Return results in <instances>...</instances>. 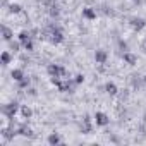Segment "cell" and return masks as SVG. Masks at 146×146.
I'll return each mask as SVG.
<instances>
[{
    "label": "cell",
    "mask_w": 146,
    "mask_h": 146,
    "mask_svg": "<svg viewBox=\"0 0 146 146\" xmlns=\"http://www.w3.org/2000/svg\"><path fill=\"white\" fill-rule=\"evenodd\" d=\"M107 52L105 50H96L95 52V60H96V64H105L107 62Z\"/></svg>",
    "instance_id": "6"
},
{
    "label": "cell",
    "mask_w": 146,
    "mask_h": 146,
    "mask_svg": "<svg viewBox=\"0 0 146 146\" xmlns=\"http://www.w3.org/2000/svg\"><path fill=\"white\" fill-rule=\"evenodd\" d=\"M19 43L17 41H11V50H14V52H19Z\"/></svg>",
    "instance_id": "20"
},
{
    "label": "cell",
    "mask_w": 146,
    "mask_h": 146,
    "mask_svg": "<svg viewBox=\"0 0 146 146\" xmlns=\"http://www.w3.org/2000/svg\"><path fill=\"white\" fill-rule=\"evenodd\" d=\"M12 78H14V81H21V79H24V72L21 70V69H14L12 70Z\"/></svg>",
    "instance_id": "9"
},
{
    "label": "cell",
    "mask_w": 146,
    "mask_h": 146,
    "mask_svg": "<svg viewBox=\"0 0 146 146\" xmlns=\"http://www.w3.org/2000/svg\"><path fill=\"white\" fill-rule=\"evenodd\" d=\"M23 45H24V48H26V50H28V52H31V50H33V48H35V46H33V41H31V40H29V41H24V43H23Z\"/></svg>",
    "instance_id": "18"
},
{
    "label": "cell",
    "mask_w": 146,
    "mask_h": 146,
    "mask_svg": "<svg viewBox=\"0 0 146 146\" xmlns=\"http://www.w3.org/2000/svg\"><path fill=\"white\" fill-rule=\"evenodd\" d=\"M9 12H11V14H19V12H21V5H17V4H12V5L9 7Z\"/></svg>",
    "instance_id": "14"
},
{
    "label": "cell",
    "mask_w": 146,
    "mask_h": 146,
    "mask_svg": "<svg viewBox=\"0 0 146 146\" xmlns=\"http://www.w3.org/2000/svg\"><path fill=\"white\" fill-rule=\"evenodd\" d=\"M11 62V53L9 52H4L2 53V65H7Z\"/></svg>",
    "instance_id": "15"
},
{
    "label": "cell",
    "mask_w": 146,
    "mask_h": 146,
    "mask_svg": "<svg viewBox=\"0 0 146 146\" xmlns=\"http://www.w3.org/2000/svg\"><path fill=\"white\" fill-rule=\"evenodd\" d=\"M50 14H52V16H53V17H57V16H58V14H60V11H58V5H57V4H55V5H52V7H50Z\"/></svg>",
    "instance_id": "16"
},
{
    "label": "cell",
    "mask_w": 146,
    "mask_h": 146,
    "mask_svg": "<svg viewBox=\"0 0 146 146\" xmlns=\"http://www.w3.org/2000/svg\"><path fill=\"white\" fill-rule=\"evenodd\" d=\"M2 112H4L7 117H14V113L17 112V103L14 102V103H9V105H5V107L2 108Z\"/></svg>",
    "instance_id": "5"
},
{
    "label": "cell",
    "mask_w": 146,
    "mask_h": 146,
    "mask_svg": "<svg viewBox=\"0 0 146 146\" xmlns=\"http://www.w3.org/2000/svg\"><path fill=\"white\" fill-rule=\"evenodd\" d=\"M23 115H24L26 119H29V117L33 115V112H31V108H29V107H23Z\"/></svg>",
    "instance_id": "17"
},
{
    "label": "cell",
    "mask_w": 146,
    "mask_h": 146,
    "mask_svg": "<svg viewBox=\"0 0 146 146\" xmlns=\"http://www.w3.org/2000/svg\"><path fill=\"white\" fill-rule=\"evenodd\" d=\"M83 81H84V76H83V74H78V76H76V79H74V83H76V84H81Z\"/></svg>",
    "instance_id": "21"
},
{
    "label": "cell",
    "mask_w": 146,
    "mask_h": 146,
    "mask_svg": "<svg viewBox=\"0 0 146 146\" xmlns=\"http://www.w3.org/2000/svg\"><path fill=\"white\" fill-rule=\"evenodd\" d=\"M144 122H146V113H144Z\"/></svg>",
    "instance_id": "23"
},
{
    "label": "cell",
    "mask_w": 146,
    "mask_h": 146,
    "mask_svg": "<svg viewBox=\"0 0 146 146\" xmlns=\"http://www.w3.org/2000/svg\"><path fill=\"white\" fill-rule=\"evenodd\" d=\"M122 58L129 64V65H134L136 62H137V58H136V55H132V53H129V52H124V55H122Z\"/></svg>",
    "instance_id": "7"
},
{
    "label": "cell",
    "mask_w": 146,
    "mask_h": 146,
    "mask_svg": "<svg viewBox=\"0 0 146 146\" xmlns=\"http://www.w3.org/2000/svg\"><path fill=\"white\" fill-rule=\"evenodd\" d=\"M83 16H84L86 19H95V17H96V12H95L91 7H86V9H83Z\"/></svg>",
    "instance_id": "8"
},
{
    "label": "cell",
    "mask_w": 146,
    "mask_h": 146,
    "mask_svg": "<svg viewBox=\"0 0 146 146\" xmlns=\"http://www.w3.org/2000/svg\"><path fill=\"white\" fill-rule=\"evenodd\" d=\"M144 81H146V78H144Z\"/></svg>",
    "instance_id": "24"
},
{
    "label": "cell",
    "mask_w": 146,
    "mask_h": 146,
    "mask_svg": "<svg viewBox=\"0 0 146 146\" xmlns=\"http://www.w3.org/2000/svg\"><path fill=\"white\" fill-rule=\"evenodd\" d=\"M48 143H50V144H58V143H60V137H58L57 134H50V136H48Z\"/></svg>",
    "instance_id": "13"
},
{
    "label": "cell",
    "mask_w": 146,
    "mask_h": 146,
    "mask_svg": "<svg viewBox=\"0 0 146 146\" xmlns=\"http://www.w3.org/2000/svg\"><path fill=\"white\" fill-rule=\"evenodd\" d=\"M28 84H29V78H26V76H24V79H21V81H19V86H21V88H26Z\"/></svg>",
    "instance_id": "19"
},
{
    "label": "cell",
    "mask_w": 146,
    "mask_h": 146,
    "mask_svg": "<svg viewBox=\"0 0 146 146\" xmlns=\"http://www.w3.org/2000/svg\"><path fill=\"white\" fill-rule=\"evenodd\" d=\"M48 72H50L52 78H60V76L65 74V69L60 67V65H57V64H50L48 65Z\"/></svg>",
    "instance_id": "1"
},
{
    "label": "cell",
    "mask_w": 146,
    "mask_h": 146,
    "mask_svg": "<svg viewBox=\"0 0 146 146\" xmlns=\"http://www.w3.org/2000/svg\"><path fill=\"white\" fill-rule=\"evenodd\" d=\"M134 2H137V4H139V2H141V0H134Z\"/></svg>",
    "instance_id": "22"
},
{
    "label": "cell",
    "mask_w": 146,
    "mask_h": 146,
    "mask_svg": "<svg viewBox=\"0 0 146 146\" xmlns=\"http://www.w3.org/2000/svg\"><path fill=\"white\" fill-rule=\"evenodd\" d=\"M2 35H4V40H5V41H11V40H12V31H11L7 26H2Z\"/></svg>",
    "instance_id": "10"
},
{
    "label": "cell",
    "mask_w": 146,
    "mask_h": 146,
    "mask_svg": "<svg viewBox=\"0 0 146 146\" xmlns=\"http://www.w3.org/2000/svg\"><path fill=\"white\" fill-rule=\"evenodd\" d=\"M52 43H60V41H64V36H62V31H60V28H55V26H52Z\"/></svg>",
    "instance_id": "3"
},
{
    "label": "cell",
    "mask_w": 146,
    "mask_h": 146,
    "mask_svg": "<svg viewBox=\"0 0 146 146\" xmlns=\"http://www.w3.org/2000/svg\"><path fill=\"white\" fill-rule=\"evenodd\" d=\"M105 90H107L108 95H117V86H115L113 83H107V84H105Z\"/></svg>",
    "instance_id": "11"
},
{
    "label": "cell",
    "mask_w": 146,
    "mask_h": 146,
    "mask_svg": "<svg viewBox=\"0 0 146 146\" xmlns=\"http://www.w3.org/2000/svg\"><path fill=\"white\" fill-rule=\"evenodd\" d=\"M19 40H21V43H24V41H29V40H31V35H29L28 31H23V33L19 35Z\"/></svg>",
    "instance_id": "12"
},
{
    "label": "cell",
    "mask_w": 146,
    "mask_h": 146,
    "mask_svg": "<svg viewBox=\"0 0 146 146\" xmlns=\"http://www.w3.org/2000/svg\"><path fill=\"white\" fill-rule=\"evenodd\" d=\"M95 120H96V124H98V125H107V124L110 122L108 115H107V113H103V112H96V113H95Z\"/></svg>",
    "instance_id": "4"
},
{
    "label": "cell",
    "mask_w": 146,
    "mask_h": 146,
    "mask_svg": "<svg viewBox=\"0 0 146 146\" xmlns=\"http://www.w3.org/2000/svg\"><path fill=\"white\" fill-rule=\"evenodd\" d=\"M131 26H132L134 31H141V29L146 26V21L141 19V17H132V19H131Z\"/></svg>",
    "instance_id": "2"
}]
</instances>
